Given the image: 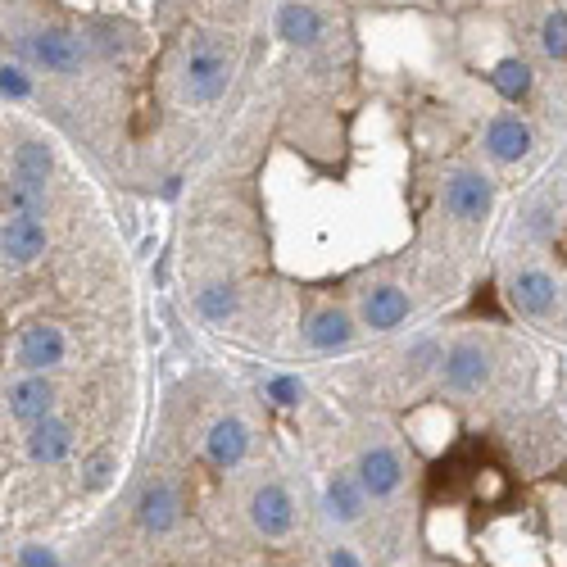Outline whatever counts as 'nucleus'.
<instances>
[{
	"label": "nucleus",
	"mask_w": 567,
	"mask_h": 567,
	"mask_svg": "<svg viewBox=\"0 0 567 567\" xmlns=\"http://www.w3.org/2000/svg\"><path fill=\"white\" fill-rule=\"evenodd\" d=\"M50 209V196H46V186H28V182H5V214H37L46 218Z\"/></svg>",
	"instance_id": "22"
},
{
	"label": "nucleus",
	"mask_w": 567,
	"mask_h": 567,
	"mask_svg": "<svg viewBox=\"0 0 567 567\" xmlns=\"http://www.w3.org/2000/svg\"><path fill=\"white\" fill-rule=\"evenodd\" d=\"M0 96L10 100V105H19V100L32 96V78L19 59H5V64H0Z\"/></svg>",
	"instance_id": "25"
},
{
	"label": "nucleus",
	"mask_w": 567,
	"mask_h": 567,
	"mask_svg": "<svg viewBox=\"0 0 567 567\" xmlns=\"http://www.w3.org/2000/svg\"><path fill=\"white\" fill-rule=\"evenodd\" d=\"M28 459L41 463V468H55V463H64L73 454V427L64 418H55L50 413L46 422H37V427H28Z\"/></svg>",
	"instance_id": "17"
},
{
	"label": "nucleus",
	"mask_w": 567,
	"mask_h": 567,
	"mask_svg": "<svg viewBox=\"0 0 567 567\" xmlns=\"http://www.w3.org/2000/svg\"><path fill=\"white\" fill-rule=\"evenodd\" d=\"M409 313H413V300L400 291V286L382 282V286H372V291H363L359 318H363V327H372V332H395L400 323H409Z\"/></svg>",
	"instance_id": "14"
},
{
	"label": "nucleus",
	"mask_w": 567,
	"mask_h": 567,
	"mask_svg": "<svg viewBox=\"0 0 567 567\" xmlns=\"http://www.w3.org/2000/svg\"><path fill=\"white\" fill-rule=\"evenodd\" d=\"M177 518H182V499H177V490L168 486V481H150V486L137 495L141 531H150V536H168V531L177 527Z\"/></svg>",
	"instance_id": "16"
},
{
	"label": "nucleus",
	"mask_w": 567,
	"mask_h": 567,
	"mask_svg": "<svg viewBox=\"0 0 567 567\" xmlns=\"http://www.w3.org/2000/svg\"><path fill=\"white\" fill-rule=\"evenodd\" d=\"M19 55L32 59L37 69L59 73V78H73V73H82V64H87V46H82L69 28H37V32H28V37H19Z\"/></svg>",
	"instance_id": "2"
},
{
	"label": "nucleus",
	"mask_w": 567,
	"mask_h": 567,
	"mask_svg": "<svg viewBox=\"0 0 567 567\" xmlns=\"http://www.w3.org/2000/svg\"><path fill=\"white\" fill-rule=\"evenodd\" d=\"M245 454H250V427H245L241 418H232V413L218 418L205 436V459L214 463L218 472H232L245 463Z\"/></svg>",
	"instance_id": "15"
},
{
	"label": "nucleus",
	"mask_w": 567,
	"mask_h": 567,
	"mask_svg": "<svg viewBox=\"0 0 567 567\" xmlns=\"http://www.w3.org/2000/svg\"><path fill=\"white\" fill-rule=\"evenodd\" d=\"M273 32H277V41H286V46L313 50L318 41H323L327 23H323V14L313 10L309 0H282L277 14H273Z\"/></svg>",
	"instance_id": "10"
},
{
	"label": "nucleus",
	"mask_w": 567,
	"mask_h": 567,
	"mask_svg": "<svg viewBox=\"0 0 567 567\" xmlns=\"http://www.w3.org/2000/svg\"><path fill=\"white\" fill-rule=\"evenodd\" d=\"M368 490H363V481L354 477V472H336L332 481H327L323 490V513L332 522H341V527H350V522L363 518V509H368Z\"/></svg>",
	"instance_id": "18"
},
{
	"label": "nucleus",
	"mask_w": 567,
	"mask_h": 567,
	"mask_svg": "<svg viewBox=\"0 0 567 567\" xmlns=\"http://www.w3.org/2000/svg\"><path fill=\"white\" fill-rule=\"evenodd\" d=\"M481 146H486V155L495 159V164H522V159L531 155V146H536V137H531L527 118L495 114L486 123V132H481Z\"/></svg>",
	"instance_id": "9"
},
{
	"label": "nucleus",
	"mask_w": 567,
	"mask_h": 567,
	"mask_svg": "<svg viewBox=\"0 0 567 567\" xmlns=\"http://www.w3.org/2000/svg\"><path fill=\"white\" fill-rule=\"evenodd\" d=\"M227 87H232V59H227V50L214 37H200L196 46L186 50L182 96L191 105H218L227 96Z\"/></svg>",
	"instance_id": "1"
},
{
	"label": "nucleus",
	"mask_w": 567,
	"mask_h": 567,
	"mask_svg": "<svg viewBox=\"0 0 567 567\" xmlns=\"http://www.w3.org/2000/svg\"><path fill=\"white\" fill-rule=\"evenodd\" d=\"M354 477L363 481V490H368L372 499H391L404 481V463L391 445H368V450L359 454V463H354Z\"/></svg>",
	"instance_id": "12"
},
{
	"label": "nucleus",
	"mask_w": 567,
	"mask_h": 567,
	"mask_svg": "<svg viewBox=\"0 0 567 567\" xmlns=\"http://www.w3.org/2000/svg\"><path fill=\"white\" fill-rule=\"evenodd\" d=\"M509 300L518 313L527 318H549L558 309V282L545 273V268H518L509 277Z\"/></svg>",
	"instance_id": "11"
},
{
	"label": "nucleus",
	"mask_w": 567,
	"mask_h": 567,
	"mask_svg": "<svg viewBox=\"0 0 567 567\" xmlns=\"http://www.w3.org/2000/svg\"><path fill=\"white\" fill-rule=\"evenodd\" d=\"M14 359H19L23 372H50L69 359V336L55 323H28L19 345H14Z\"/></svg>",
	"instance_id": "6"
},
{
	"label": "nucleus",
	"mask_w": 567,
	"mask_h": 567,
	"mask_svg": "<svg viewBox=\"0 0 567 567\" xmlns=\"http://www.w3.org/2000/svg\"><path fill=\"white\" fill-rule=\"evenodd\" d=\"M50 173H55V150L46 141H19L10 159V177L14 182H28V186H46Z\"/></svg>",
	"instance_id": "20"
},
{
	"label": "nucleus",
	"mask_w": 567,
	"mask_h": 567,
	"mask_svg": "<svg viewBox=\"0 0 567 567\" xmlns=\"http://www.w3.org/2000/svg\"><path fill=\"white\" fill-rule=\"evenodd\" d=\"M19 567H64V563H59V554L50 545H23Z\"/></svg>",
	"instance_id": "28"
},
{
	"label": "nucleus",
	"mask_w": 567,
	"mask_h": 567,
	"mask_svg": "<svg viewBox=\"0 0 567 567\" xmlns=\"http://www.w3.org/2000/svg\"><path fill=\"white\" fill-rule=\"evenodd\" d=\"M304 345L318 354H336V350H350L354 345V318L336 304H323L304 318Z\"/></svg>",
	"instance_id": "13"
},
{
	"label": "nucleus",
	"mask_w": 567,
	"mask_h": 567,
	"mask_svg": "<svg viewBox=\"0 0 567 567\" xmlns=\"http://www.w3.org/2000/svg\"><path fill=\"white\" fill-rule=\"evenodd\" d=\"M327 567H363V563H359V554H354V549L336 545L332 554H327Z\"/></svg>",
	"instance_id": "29"
},
{
	"label": "nucleus",
	"mask_w": 567,
	"mask_h": 567,
	"mask_svg": "<svg viewBox=\"0 0 567 567\" xmlns=\"http://www.w3.org/2000/svg\"><path fill=\"white\" fill-rule=\"evenodd\" d=\"M177 196H182V177H168V182H164V200H177Z\"/></svg>",
	"instance_id": "30"
},
{
	"label": "nucleus",
	"mask_w": 567,
	"mask_h": 567,
	"mask_svg": "<svg viewBox=\"0 0 567 567\" xmlns=\"http://www.w3.org/2000/svg\"><path fill=\"white\" fill-rule=\"evenodd\" d=\"M46 223L37 214H5V227H0V255H5V268H32L41 255H46Z\"/></svg>",
	"instance_id": "5"
},
{
	"label": "nucleus",
	"mask_w": 567,
	"mask_h": 567,
	"mask_svg": "<svg viewBox=\"0 0 567 567\" xmlns=\"http://www.w3.org/2000/svg\"><path fill=\"white\" fill-rule=\"evenodd\" d=\"M196 309H200L205 323H227V318L241 309V291H236L232 282H214V286H205V291L196 295Z\"/></svg>",
	"instance_id": "21"
},
{
	"label": "nucleus",
	"mask_w": 567,
	"mask_h": 567,
	"mask_svg": "<svg viewBox=\"0 0 567 567\" xmlns=\"http://www.w3.org/2000/svg\"><path fill=\"white\" fill-rule=\"evenodd\" d=\"M109 481H114V459L100 454V459H91L87 472H82V490H105Z\"/></svg>",
	"instance_id": "26"
},
{
	"label": "nucleus",
	"mask_w": 567,
	"mask_h": 567,
	"mask_svg": "<svg viewBox=\"0 0 567 567\" xmlns=\"http://www.w3.org/2000/svg\"><path fill=\"white\" fill-rule=\"evenodd\" d=\"M490 87L499 91V100H509V105H522V100L536 91V69H531L522 55H504L490 64Z\"/></svg>",
	"instance_id": "19"
},
{
	"label": "nucleus",
	"mask_w": 567,
	"mask_h": 567,
	"mask_svg": "<svg viewBox=\"0 0 567 567\" xmlns=\"http://www.w3.org/2000/svg\"><path fill=\"white\" fill-rule=\"evenodd\" d=\"M250 522H255V531L264 540L291 536V527H295V499H291V490H286L282 481H264V486L250 495Z\"/></svg>",
	"instance_id": "7"
},
{
	"label": "nucleus",
	"mask_w": 567,
	"mask_h": 567,
	"mask_svg": "<svg viewBox=\"0 0 567 567\" xmlns=\"http://www.w3.org/2000/svg\"><path fill=\"white\" fill-rule=\"evenodd\" d=\"M540 50L554 64H567V10H549L540 23Z\"/></svg>",
	"instance_id": "24"
},
{
	"label": "nucleus",
	"mask_w": 567,
	"mask_h": 567,
	"mask_svg": "<svg viewBox=\"0 0 567 567\" xmlns=\"http://www.w3.org/2000/svg\"><path fill=\"white\" fill-rule=\"evenodd\" d=\"M5 404H10V418L23 422V427H37L55 413V382L46 372H23L19 382H10L5 391Z\"/></svg>",
	"instance_id": "8"
},
{
	"label": "nucleus",
	"mask_w": 567,
	"mask_h": 567,
	"mask_svg": "<svg viewBox=\"0 0 567 567\" xmlns=\"http://www.w3.org/2000/svg\"><path fill=\"white\" fill-rule=\"evenodd\" d=\"M440 359H445V350H440L436 341H418L409 350V368L413 372H431V368H440Z\"/></svg>",
	"instance_id": "27"
},
{
	"label": "nucleus",
	"mask_w": 567,
	"mask_h": 567,
	"mask_svg": "<svg viewBox=\"0 0 567 567\" xmlns=\"http://www.w3.org/2000/svg\"><path fill=\"white\" fill-rule=\"evenodd\" d=\"M445 209H450V218H459V223H486L490 214H495V182H490L481 168H454L450 177H445Z\"/></svg>",
	"instance_id": "3"
},
{
	"label": "nucleus",
	"mask_w": 567,
	"mask_h": 567,
	"mask_svg": "<svg viewBox=\"0 0 567 567\" xmlns=\"http://www.w3.org/2000/svg\"><path fill=\"white\" fill-rule=\"evenodd\" d=\"M304 395H309V386H304L295 372H277V377L264 382V400H273L277 409H300Z\"/></svg>",
	"instance_id": "23"
},
{
	"label": "nucleus",
	"mask_w": 567,
	"mask_h": 567,
	"mask_svg": "<svg viewBox=\"0 0 567 567\" xmlns=\"http://www.w3.org/2000/svg\"><path fill=\"white\" fill-rule=\"evenodd\" d=\"M490 372H495V359H490V350L481 341H454L445 350V359H440V382L454 395L481 391L490 382Z\"/></svg>",
	"instance_id": "4"
}]
</instances>
